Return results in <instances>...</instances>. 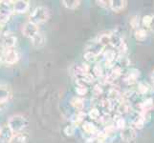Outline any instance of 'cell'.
Segmentation results:
<instances>
[{"mask_svg":"<svg viewBox=\"0 0 154 143\" xmlns=\"http://www.w3.org/2000/svg\"><path fill=\"white\" fill-rule=\"evenodd\" d=\"M51 16L50 10L45 6H38L35 7L33 12L29 15V21L35 25L39 26L49 20Z\"/></svg>","mask_w":154,"mask_h":143,"instance_id":"1","label":"cell"},{"mask_svg":"<svg viewBox=\"0 0 154 143\" xmlns=\"http://www.w3.org/2000/svg\"><path fill=\"white\" fill-rule=\"evenodd\" d=\"M7 125L9 126L11 131L14 133V135L23 133V131L28 126V119L20 114L13 115L9 118Z\"/></svg>","mask_w":154,"mask_h":143,"instance_id":"2","label":"cell"},{"mask_svg":"<svg viewBox=\"0 0 154 143\" xmlns=\"http://www.w3.org/2000/svg\"><path fill=\"white\" fill-rule=\"evenodd\" d=\"M13 13V1L1 0L0 1V24L4 25L7 23Z\"/></svg>","mask_w":154,"mask_h":143,"instance_id":"3","label":"cell"},{"mask_svg":"<svg viewBox=\"0 0 154 143\" xmlns=\"http://www.w3.org/2000/svg\"><path fill=\"white\" fill-rule=\"evenodd\" d=\"M1 61L2 63H5L6 65H14L17 64L18 62L20 55H19V52L17 50L15 49H7V50H4L2 52L1 55Z\"/></svg>","mask_w":154,"mask_h":143,"instance_id":"4","label":"cell"},{"mask_svg":"<svg viewBox=\"0 0 154 143\" xmlns=\"http://www.w3.org/2000/svg\"><path fill=\"white\" fill-rule=\"evenodd\" d=\"M0 43H1L4 50L7 49H14L17 43V37L12 33H6L2 34L0 37Z\"/></svg>","mask_w":154,"mask_h":143,"instance_id":"5","label":"cell"},{"mask_svg":"<svg viewBox=\"0 0 154 143\" xmlns=\"http://www.w3.org/2000/svg\"><path fill=\"white\" fill-rule=\"evenodd\" d=\"M121 139L125 143H130L137 139V132L131 125H126L121 130Z\"/></svg>","mask_w":154,"mask_h":143,"instance_id":"6","label":"cell"},{"mask_svg":"<svg viewBox=\"0 0 154 143\" xmlns=\"http://www.w3.org/2000/svg\"><path fill=\"white\" fill-rule=\"evenodd\" d=\"M22 34L25 37H27L29 39H32L39 33V27L38 25H35L34 23L30 22V21H27L22 27Z\"/></svg>","mask_w":154,"mask_h":143,"instance_id":"7","label":"cell"},{"mask_svg":"<svg viewBox=\"0 0 154 143\" xmlns=\"http://www.w3.org/2000/svg\"><path fill=\"white\" fill-rule=\"evenodd\" d=\"M30 9V1L27 0H15L13 1V10L14 13L22 14L26 13Z\"/></svg>","mask_w":154,"mask_h":143,"instance_id":"8","label":"cell"},{"mask_svg":"<svg viewBox=\"0 0 154 143\" xmlns=\"http://www.w3.org/2000/svg\"><path fill=\"white\" fill-rule=\"evenodd\" d=\"M140 76H141V72L138 69L132 68L127 73H125L124 81L126 84H128V85H133V84L138 82V79H139Z\"/></svg>","mask_w":154,"mask_h":143,"instance_id":"9","label":"cell"},{"mask_svg":"<svg viewBox=\"0 0 154 143\" xmlns=\"http://www.w3.org/2000/svg\"><path fill=\"white\" fill-rule=\"evenodd\" d=\"M82 128L83 130V132L86 135L90 136H96L97 134L99 133V128L97 127V125L95 124L93 121H84V122L81 125Z\"/></svg>","mask_w":154,"mask_h":143,"instance_id":"10","label":"cell"},{"mask_svg":"<svg viewBox=\"0 0 154 143\" xmlns=\"http://www.w3.org/2000/svg\"><path fill=\"white\" fill-rule=\"evenodd\" d=\"M127 6L126 0H109V9L114 13H121Z\"/></svg>","mask_w":154,"mask_h":143,"instance_id":"11","label":"cell"},{"mask_svg":"<svg viewBox=\"0 0 154 143\" xmlns=\"http://www.w3.org/2000/svg\"><path fill=\"white\" fill-rule=\"evenodd\" d=\"M137 108L139 109V112L149 113L152 109H154V100L151 97H147L145 100H143L137 105Z\"/></svg>","mask_w":154,"mask_h":143,"instance_id":"12","label":"cell"},{"mask_svg":"<svg viewBox=\"0 0 154 143\" xmlns=\"http://www.w3.org/2000/svg\"><path fill=\"white\" fill-rule=\"evenodd\" d=\"M13 136H14V133L11 131L8 125L1 126V128H0V142L9 143L11 139L13 137Z\"/></svg>","mask_w":154,"mask_h":143,"instance_id":"13","label":"cell"},{"mask_svg":"<svg viewBox=\"0 0 154 143\" xmlns=\"http://www.w3.org/2000/svg\"><path fill=\"white\" fill-rule=\"evenodd\" d=\"M86 115H87V114L84 112V111H76V113L74 114L71 118L72 125L76 126V127L82 125L84 121H85Z\"/></svg>","mask_w":154,"mask_h":143,"instance_id":"14","label":"cell"},{"mask_svg":"<svg viewBox=\"0 0 154 143\" xmlns=\"http://www.w3.org/2000/svg\"><path fill=\"white\" fill-rule=\"evenodd\" d=\"M116 111H117V114L122 116H123V115L130 113L131 112V105L128 102V100L123 99V101H119L118 105H117Z\"/></svg>","mask_w":154,"mask_h":143,"instance_id":"15","label":"cell"},{"mask_svg":"<svg viewBox=\"0 0 154 143\" xmlns=\"http://www.w3.org/2000/svg\"><path fill=\"white\" fill-rule=\"evenodd\" d=\"M31 43L35 48H36V49H39V48L44 47V45L46 43L45 34L39 31L38 34H36L35 36H34V37L31 39Z\"/></svg>","mask_w":154,"mask_h":143,"instance_id":"16","label":"cell"},{"mask_svg":"<svg viewBox=\"0 0 154 143\" xmlns=\"http://www.w3.org/2000/svg\"><path fill=\"white\" fill-rule=\"evenodd\" d=\"M11 91L7 86L0 85V104H4L11 98Z\"/></svg>","mask_w":154,"mask_h":143,"instance_id":"17","label":"cell"},{"mask_svg":"<svg viewBox=\"0 0 154 143\" xmlns=\"http://www.w3.org/2000/svg\"><path fill=\"white\" fill-rule=\"evenodd\" d=\"M71 106L76 111H83L84 108V99L79 97H75L71 99Z\"/></svg>","mask_w":154,"mask_h":143,"instance_id":"18","label":"cell"},{"mask_svg":"<svg viewBox=\"0 0 154 143\" xmlns=\"http://www.w3.org/2000/svg\"><path fill=\"white\" fill-rule=\"evenodd\" d=\"M9 143H28V136L25 133L14 134Z\"/></svg>","mask_w":154,"mask_h":143,"instance_id":"19","label":"cell"},{"mask_svg":"<svg viewBox=\"0 0 154 143\" xmlns=\"http://www.w3.org/2000/svg\"><path fill=\"white\" fill-rule=\"evenodd\" d=\"M76 93L77 94L79 95V97H83V95H85L88 92V88L86 86L85 83H83L82 81L79 80L78 79V82H77V86H76Z\"/></svg>","mask_w":154,"mask_h":143,"instance_id":"20","label":"cell"},{"mask_svg":"<svg viewBox=\"0 0 154 143\" xmlns=\"http://www.w3.org/2000/svg\"><path fill=\"white\" fill-rule=\"evenodd\" d=\"M134 37L137 41L143 42L147 37V31L144 28H138L134 31Z\"/></svg>","mask_w":154,"mask_h":143,"instance_id":"21","label":"cell"},{"mask_svg":"<svg viewBox=\"0 0 154 143\" xmlns=\"http://www.w3.org/2000/svg\"><path fill=\"white\" fill-rule=\"evenodd\" d=\"M79 0H62L61 4L68 10H76L81 5Z\"/></svg>","mask_w":154,"mask_h":143,"instance_id":"22","label":"cell"},{"mask_svg":"<svg viewBox=\"0 0 154 143\" xmlns=\"http://www.w3.org/2000/svg\"><path fill=\"white\" fill-rule=\"evenodd\" d=\"M113 124L115 126V128L117 130H122L123 128H125V127L126 126V123H125V118H123L122 115H118L117 114V116H116V118H113Z\"/></svg>","mask_w":154,"mask_h":143,"instance_id":"23","label":"cell"},{"mask_svg":"<svg viewBox=\"0 0 154 143\" xmlns=\"http://www.w3.org/2000/svg\"><path fill=\"white\" fill-rule=\"evenodd\" d=\"M150 90V86L146 82H139L137 86V94L139 95L146 94Z\"/></svg>","mask_w":154,"mask_h":143,"instance_id":"24","label":"cell"},{"mask_svg":"<svg viewBox=\"0 0 154 143\" xmlns=\"http://www.w3.org/2000/svg\"><path fill=\"white\" fill-rule=\"evenodd\" d=\"M110 41H111V34H103L99 36L97 43L105 48L106 46L110 45Z\"/></svg>","mask_w":154,"mask_h":143,"instance_id":"25","label":"cell"},{"mask_svg":"<svg viewBox=\"0 0 154 143\" xmlns=\"http://www.w3.org/2000/svg\"><path fill=\"white\" fill-rule=\"evenodd\" d=\"M87 115L89 116V118L91 119L92 121H96V120H100V116H102V115H100V110L96 107L92 108L91 110L89 111Z\"/></svg>","mask_w":154,"mask_h":143,"instance_id":"26","label":"cell"},{"mask_svg":"<svg viewBox=\"0 0 154 143\" xmlns=\"http://www.w3.org/2000/svg\"><path fill=\"white\" fill-rule=\"evenodd\" d=\"M103 68L100 64H96L92 68V75L94 77H102L103 76Z\"/></svg>","mask_w":154,"mask_h":143,"instance_id":"27","label":"cell"},{"mask_svg":"<svg viewBox=\"0 0 154 143\" xmlns=\"http://www.w3.org/2000/svg\"><path fill=\"white\" fill-rule=\"evenodd\" d=\"M151 20H152V14H147V15H145L144 17H142L141 22H142V25H143V28L146 29V31L149 29Z\"/></svg>","mask_w":154,"mask_h":143,"instance_id":"28","label":"cell"},{"mask_svg":"<svg viewBox=\"0 0 154 143\" xmlns=\"http://www.w3.org/2000/svg\"><path fill=\"white\" fill-rule=\"evenodd\" d=\"M76 129H77V127L72 124L67 125L64 127V129H63V133H64L66 136H73L76 134Z\"/></svg>","mask_w":154,"mask_h":143,"instance_id":"29","label":"cell"},{"mask_svg":"<svg viewBox=\"0 0 154 143\" xmlns=\"http://www.w3.org/2000/svg\"><path fill=\"white\" fill-rule=\"evenodd\" d=\"M140 16L139 15H134L133 17H131L129 23H130V26L132 27L134 31L138 28H140Z\"/></svg>","mask_w":154,"mask_h":143,"instance_id":"30","label":"cell"},{"mask_svg":"<svg viewBox=\"0 0 154 143\" xmlns=\"http://www.w3.org/2000/svg\"><path fill=\"white\" fill-rule=\"evenodd\" d=\"M98 56L95 55L94 54H92V52H90L88 51L85 52V54H84V59H85L86 62L88 63H92V62H95L97 59H98Z\"/></svg>","mask_w":154,"mask_h":143,"instance_id":"31","label":"cell"},{"mask_svg":"<svg viewBox=\"0 0 154 143\" xmlns=\"http://www.w3.org/2000/svg\"><path fill=\"white\" fill-rule=\"evenodd\" d=\"M96 3L100 8L109 9V0H96Z\"/></svg>","mask_w":154,"mask_h":143,"instance_id":"32","label":"cell"},{"mask_svg":"<svg viewBox=\"0 0 154 143\" xmlns=\"http://www.w3.org/2000/svg\"><path fill=\"white\" fill-rule=\"evenodd\" d=\"M93 93H94V94L96 95V97H98V95H100L103 93V87L100 86V85H96L94 87V90H93Z\"/></svg>","mask_w":154,"mask_h":143,"instance_id":"33","label":"cell"},{"mask_svg":"<svg viewBox=\"0 0 154 143\" xmlns=\"http://www.w3.org/2000/svg\"><path fill=\"white\" fill-rule=\"evenodd\" d=\"M151 31H154V14H152V20H151V23H150V27L148 29Z\"/></svg>","mask_w":154,"mask_h":143,"instance_id":"34","label":"cell"},{"mask_svg":"<svg viewBox=\"0 0 154 143\" xmlns=\"http://www.w3.org/2000/svg\"><path fill=\"white\" fill-rule=\"evenodd\" d=\"M150 79H151V81L154 83V70L151 72V73H150Z\"/></svg>","mask_w":154,"mask_h":143,"instance_id":"35","label":"cell"},{"mask_svg":"<svg viewBox=\"0 0 154 143\" xmlns=\"http://www.w3.org/2000/svg\"><path fill=\"white\" fill-rule=\"evenodd\" d=\"M2 34H3V25L0 24V37L2 36Z\"/></svg>","mask_w":154,"mask_h":143,"instance_id":"36","label":"cell"},{"mask_svg":"<svg viewBox=\"0 0 154 143\" xmlns=\"http://www.w3.org/2000/svg\"><path fill=\"white\" fill-rule=\"evenodd\" d=\"M4 51V49H3V47H2V45H1V43H0V55H1V54H2V52Z\"/></svg>","mask_w":154,"mask_h":143,"instance_id":"37","label":"cell"},{"mask_svg":"<svg viewBox=\"0 0 154 143\" xmlns=\"http://www.w3.org/2000/svg\"><path fill=\"white\" fill-rule=\"evenodd\" d=\"M1 64H2V61H1V57H0V66H1Z\"/></svg>","mask_w":154,"mask_h":143,"instance_id":"38","label":"cell"},{"mask_svg":"<svg viewBox=\"0 0 154 143\" xmlns=\"http://www.w3.org/2000/svg\"><path fill=\"white\" fill-rule=\"evenodd\" d=\"M152 91L154 92V83H153V86H152Z\"/></svg>","mask_w":154,"mask_h":143,"instance_id":"39","label":"cell"},{"mask_svg":"<svg viewBox=\"0 0 154 143\" xmlns=\"http://www.w3.org/2000/svg\"><path fill=\"white\" fill-rule=\"evenodd\" d=\"M0 128H1V126H0Z\"/></svg>","mask_w":154,"mask_h":143,"instance_id":"40","label":"cell"},{"mask_svg":"<svg viewBox=\"0 0 154 143\" xmlns=\"http://www.w3.org/2000/svg\"><path fill=\"white\" fill-rule=\"evenodd\" d=\"M100 143H102V142H100Z\"/></svg>","mask_w":154,"mask_h":143,"instance_id":"41","label":"cell"}]
</instances>
